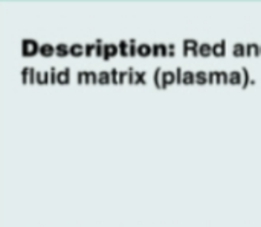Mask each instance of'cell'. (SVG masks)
Masks as SVG:
<instances>
[{
	"label": "cell",
	"mask_w": 261,
	"mask_h": 227,
	"mask_svg": "<svg viewBox=\"0 0 261 227\" xmlns=\"http://www.w3.org/2000/svg\"><path fill=\"white\" fill-rule=\"evenodd\" d=\"M110 76H112V82L113 84H119V70L118 69H112L110 70Z\"/></svg>",
	"instance_id": "28"
},
{
	"label": "cell",
	"mask_w": 261,
	"mask_h": 227,
	"mask_svg": "<svg viewBox=\"0 0 261 227\" xmlns=\"http://www.w3.org/2000/svg\"><path fill=\"white\" fill-rule=\"evenodd\" d=\"M199 53H200V56H203V58L213 56V46H211L210 43H202V44L199 46Z\"/></svg>",
	"instance_id": "16"
},
{
	"label": "cell",
	"mask_w": 261,
	"mask_h": 227,
	"mask_svg": "<svg viewBox=\"0 0 261 227\" xmlns=\"http://www.w3.org/2000/svg\"><path fill=\"white\" fill-rule=\"evenodd\" d=\"M194 82H196V73L191 72V70L184 72V84L191 86V84H194Z\"/></svg>",
	"instance_id": "20"
},
{
	"label": "cell",
	"mask_w": 261,
	"mask_h": 227,
	"mask_svg": "<svg viewBox=\"0 0 261 227\" xmlns=\"http://www.w3.org/2000/svg\"><path fill=\"white\" fill-rule=\"evenodd\" d=\"M208 82V73L200 70V72H196V84H200V86H205Z\"/></svg>",
	"instance_id": "22"
},
{
	"label": "cell",
	"mask_w": 261,
	"mask_h": 227,
	"mask_svg": "<svg viewBox=\"0 0 261 227\" xmlns=\"http://www.w3.org/2000/svg\"><path fill=\"white\" fill-rule=\"evenodd\" d=\"M176 84H184V70L180 67L176 69Z\"/></svg>",
	"instance_id": "29"
},
{
	"label": "cell",
	"mask_w": 261,
	"mask_h": 227,
	"mask_svg": "<svg viewBox=\"0 0 261 227\" xmlns=\"http://www.w3.org/2000/svg\"><path fill=\"white\" fill-rule=\"evenodd\" d=\"M125 82H128V70L119 72V84H125Z\"/></svg>",
	"instance_id": "30"
},
{
	"label": "cell",
	"mask_w": 261,
	"mask_h": 227,
	"mask_svg": "<svg viewBox=\"0 0 261 227\" xmlns=\"http://www.w3.org/2000/svg\"><path fill=\"white\" fill-rule=\"evenodd\" d=\"M153 55V46L147 44V43H142V44H138V56H142V58H147Z\"/></svg>",
	"instance_id": "8"
},
{
	"label": "cell",
	"mask_w": 261,
	"mask_h": 227,
	"mask_svg": "<svg viewBox=\"0 0 261 227\" xmlns=\"http://www.w3.org/2000/svg\"><path fill=\"white\" fill-rule=\"evenodd\" d=\"M23 84H35L37 82V72L34 67H23L20 72Z\"/></svg>",
	"instance_id": "2"
},
{
	"label": "cell",
	"mask_w": 261,
	"mask_h": 227,
	"mask_svg": "<svg viewBox=\"0 0 261 227\" xmlns=\"http://www.w3.org/2000/svg\"><path fill=\"white\" fill-rule=\"evenodd\" d=\"M116 55H119V47H118V44H106V52H104L102 60H104V61H109L110 58H113V56H116Z\"/></svg>",
	"instance_id": "5"
},
{
	"label": "cell",
	"mask_w": 261,
	"mask_h": 227,
	"mask_svg": "<svg viewBox=\"0 0 261 227\" xmlns=\"http://www.w3.org/2000/svg\"><path fill=\"white\" fill-rule=\"evenodd\" d=\"M199 41L193 40V38H188V40H184V55H190L196 50H199Z\"/></svg>",
	"instance_id": "3"
},
{
	"label": "cell",
	"mask_w": 261,
	"mask_h": 227,
	"mask_svg": "<svg viewBox=\"0 0 261 227\" xmlns=\"http://www.w3.org/2000/svg\"><path fill=\"white\" fill-rule=\"evenodd\" d=\"M55 55L60 56V58H64L67 55H70V46L64 44V43H60L55 46Z\"/></svg>",
	"instance_id": "11"
},
{
	"label": "cell",
	"mask_w": 261,
	"mask_h": 227,
	"mask_svg": "<svg viewBox=\"0 0 261 227\" xmlns=\"http://www.w3.org/2000/svg\"><path fill=\"white\" fill-rule=\"evenodd\" d=\"M69 82H70V69L66 67V69L58 72V84L60 86H66Z\"/></svg>",
	"instance_id": "9"
},
{
	"label": "cell",
	"mask_w": 261,
	"mask_h": 227,
	"mask_svg": "<svg viewBox=\"0 0 261 227\" xmlns=\"http://www.w3.org/2000/svg\"><path fill=\"white\" fill-rule=\"evenodd\" d=\"M246 56H261V47L257 43L246 44Z\"/></svg>",
	"instance_id": "13"
},
{
	"label": "cell",
	"mask_w": 261,
	"mask_h": 227,
	"mask_svg": "<svg viewBox=\"0 0 261 227\" xmlns=\"http://www.w3.org/2000/svg\"><path fill=\"white\" fill-rule=\"evenodd\" d=\"M242 73H243V89H248L249 86H255V81L251 79V75H249V70L246 67L242 69Z\"/></svg>",
	"instance_id": "18"
},
{
	"label": "cell",
	"mask_w": 261,
	"mask_h": 227,
	"mask_svg": "<svg viewBox=\"0 0 261 227\" xmlns=\"http://www.w3.org/2000/svg\"><path fill=\"white\" fill-rule=\"evenodd\" d=\"M208 84H222V82H220V72L211 70V72L208 73Z\"/></svg>",
	"instance_id": "21"
},
{
	"label": "cell",
	"mask_w": 261,
	"mask_h": 227,
	"mask_svg": "<svg viewBox=\"0 0 261 227\" xmlns=\"http://www.w3.org/2000/svg\"><path fill=\"white\" fill-rule=\"evenodd\" d=\"M118 47H119V55H121L122 58L130 56V41L121 40V41L118 43Z\"/></svg>",
	"instance_id": "14"
},
{
	"label": "cell",
	"mask_w": 261,
	"mask_h": 227,
	"mask_svg": "<svg viewBox=\"0 0 261 227\" xmlns=\"http://www.w3.org/2000/svg\"><path fill=\"white\" fill-rule=\"evenodd\" d=\"M229 84L232 86H243V73L239 70H232L229 72Z\"/></svg>",
	"instance_id": "10"
},
{
	"label": "cell",
	"mask_w": 261,
	"mask_h": 227,
	"mask_svg": "<svg viewBox=\"0 0 261 227\" xmlns=\"http://www.w3.org/2000/svg\"><path fill=\"white\" fill-rule=\"evenodd\" d=\"M40 55L44 56V58H50L55 55V46L49 44V43H44V44H40Z\"/></svg>",
	"instance_id": "7"
},
{
	"label": "cell",
	"mask_w": 261,
	"mask_h": 227,
	"mask_svg": "<svg viewBox=\"0 0 261 227\" xmlns=\"http://www.w3.org/2000/svg\"><path fill=\"white\" fill-rule=\"evenodd\" d=\"M37 53H40V44L35 40H31V38L21 40V55L23 56L31 58Z\"/></svg>",
	"instance_id": "1"
},
{
	"label": "cell",
	"mask_w": 261,
	"mask_h": 227,
	"mask_svg": "<svg viewBox=\"0 0 261 227\" xmlns=\"http://www.w3.org/2000/svg\"><path fill=\"white\" fill-rule=\"evenodd\" d=\"M151 56H159V44H153V55Z\"/></svg>",
	"instance_id": "35"
},
{
	"label": "cell",
	"mask_w": 261,
	"mask_h": 227,
	"mask_svg": "<svg viewBox=\"0 0 261 227\" xmlns=\"http://www.w3.org/2000/svg\"><path fill=\"white\" fill-rule=\"evenodd\" d=\"M232 55L236 58H243L246 56V46L243 43H236L234 47H232Z\"/></svg>",
	"instance_id": "15"
},
{
	"label": "cell",
	"mask_w": 261,
	"mask_h": 227,
	"mask_svg": "<svg viewBox=\"0 0 261 227\" xmlns=\"http://www.w3.org/2000/svg\"><path fill=\"white\" fill-rule=\"evenodd\" d=\"M176 55V46L174 44H168V56H174Z\"/></svg>",
	"instance_id": "34"
},
{
	"label": "cell",
	"mask_w": 261,
	"mask_h": 227,
	"mask_svg": "<svg viewBox=\"0 0 261 227\" xmlns=\"http://www.w3.org/2000/svg\"><path fill=\"white\" fill-rule=\"evenodd\" d=\"M260 47H261V46H260Z\"/></svg>",
	"instance_id": "36"
},
{
	"label": "cell",
	"mask_w": 261,
	"mask_h": 227,
	"mask_svg": "<svg viewBox=\"0 0 261 227\" xmlns=\"http://www.w3.org/2000/svg\"><path fill=\"white\" fill-rule=\"evenodd\" d=\"M49 84H58V70H57V67L49 69Z\"/></svg>",
	"instance_id": "25"
},
{
	"label": "cell",
	"mask_w": 261,
	"mask_h": 227,
	"mask_svg": "<svg viewBox=\"0 0 261 227\" xmlns=\"http://www.w3.org/2000/svg\"><path fill=\"white\" fill-rule=\"evenodd\" d=\"M153 82H154L156 89H159V90H164V89H165V86H164V82H162V70H161V67H156V69H154Z\"/></svg>",
	"instance_id": "12"
},
{
	"label": "cell",
	"mask_w": 261,
	"mask_h": 227,
	"mask_svg": "<svg viewBox=\"0 0 261 227\" xmlns=\"http://www.w3.org/2000/svg\"><path fill=\"white\" fill-rule=\"evenodd\" d=\"M147 73L145 72H135V84H147V79H145Z\"/></svg>",
	"instance_id": "26"
},
{
	"label": "cell",
	"mask_w": 261,
	"mask_h": 227,
	"mask_svg": "<svg viewBox=\"0 0 261 227\" xmlns=\"http://www.w3.org/2000/svg\"><path fill=\"white\" fill-rule=\"evenodd\" d=\"M37 84H49V72H37Z\"/></svg>",
	"instance_id": "23"
},
{
	"label": "cell",
	"mask_w": 261,
	"mask_h": 227,
	"mask_svg": "<svg viewBox=\"0 0 261 227\" xmlns=\"http://www.w3.org/2000/svg\"><path fill=\"white\" fill-rule=\"evenodd\" d=\"M76 82L78 84H86V72L84 70L76 73Z\"/></svg>",
	"instance_id": "32"
},
{
	"label": "cell",
	"mask_w": 261,
	"mask_h": 227,
	"mask_svg": "<svg viewBox=\"0 0 261 227\" xmlns=\"http://www.w3.org/2000/svg\"><path fill=\"white\" fill-rule=\"evenodd\" d=\"M86 84H98V73L87 70L86 72Z\"/></svg>",
	"instance_id": "24"
},
{
	"label": "cell",
	"mask_w": 261,
	"mask_h": 227,
	"mask_svg": "<svg viewBox=\"0 0 261 227\" xmlns=\"http://www.w3.org/2000/svg\"><path fill=\"white\" fill-rule=\"evenodd\" d=\"M95 50H96V46H95V43L86 44V56H92V55H95Z\"/></svg>",
	"instance_id": "27"
},
{
	"label": "cell",
	"mask_w": 261,
	"mask_h": 227,
	"mask_svg": "<svg viewBox=\"0 0 261 227\" xmlns=\"http://www.w3.org/2000/svg\"><path fill=\"white\" fill-rule=\"evenodd\" d=\"M159 56H168V46L167 44H159Z\"/></svg>",
	"instance_id": "31"
},
{
	"label": "cell",
	"mask_w": 261,
	"mask_h": 227,
	"mask_svg": "<svg viewBox=\"0 0 261 227\" xmlns=\"http://www.w3.org/2000/svg\"><path fill=\"white\" fill-rule=\"evenodd\" d=\"M220 82L222 84H229V73L228 72H225V70L220 72Z\"/></svg>",
	"instance_id": "33"
},
{
	"label": "cell",
	"mask_w": 261,
	"mask_h": 227,
	"mask_svg": "<svg viewBox=\"0 0 261 227\" xmlns=\"http://www.w3.org/2000/svg\"><path fill=\"white\" fill-rule=\"evenodd\" d=\"M226 55V41L222 40L216 44H213V56H217V58H223Z\"/></svg>",
	"instance_id": "4"
},
{
	"label": "cell",
	"mask_w": 261,
	"mask_h": 227,
	"mask_svg": "<svg viewBox=\"0 0 261 227\" xmlns=\"http://www.w3.org/2000/svg\"><path fill=\"white\" fill-rule=\"evenodd\" d=\"M112 82V76H110V72L107 70H102L98 73V84H102V86H107Z\"/></svg>",
	"instance_id": "19"
},
{
	"label": "cell",
	"mask_w": 261,
	"mask_h": 227,
	"mask_svg": "<svg viewBox=\"0 0 261 227\" xmlns=\"http://www.w3.org/2000/svg\"><path fill=\"white\" fill-rule=\"evenodd\" d=\"M162 82L165 86V89L171 84H176V72L171 70H164L162 72Z\"/></svg>",
	"instance_id": "6"
},
{
	"label": "cell",
	"mask_w": 261,
	"mask_h": 227,
	"mask_svg": "<svg viewBox=\"0 0 261 227\" xmlns=\"http://www.w3.org/2000/svg\"><path fill=\"white\" fill-rule=\"evenodd\" d=\"M83 55H86V47L84 46H81V44H72L70 46V56L80 58Z\"/></svg>",
	"instance_id": "17"
}]
</instances>
